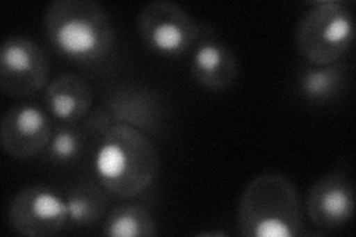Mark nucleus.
<instances>
[{
    "label": "nucleus",
    "mask_w": 356,
    "mask_h": 237,
    "mask_svg": "<svg viewBox=\"0 0 356 237\" xmlns=\"http://www.w3.org/2000/svg\"><path fill=\"white\" fill-rule=\"evenodd\" d=\"M158 149L147 133L116 123L102 138L94 153L98 181L119 199H134L152 187L159 175Z\"/></svg>",
    "instance_id": "1"
},
{
    "label": "nucleus",
    "mask_w": 356,
    "mask_h": 237,
    "mask_svg": "<svg viewBox=\"0 0 356 237\" xmlns=\"http://www.w3.org/2000/svg\"><path fill=\"white\" fill-rule=\"evenodd\" d=\"M43 30L51 47L76 64H99L115 49L113 24L94 0H54L44 9Z\"/></svg>",
    "instance_id": "2"
},
{
    "label": "nucleus",
    "mask_w": 356,
    "mask_h": 237,
    "mask_svg": "<svg viewBox=\"0 0 356 237\" xmlns=\"http://www.w3.org/2000/svg\"><path fill=\"white\" fill-rule=\"evenodd\" d=\"M303 208L298 191L281 174L254 177L238 206V230L245 237H296L303 234Z\"/></svg>",
    "instance_id": "3"
},
{
    "label": "nucleus",
    "mask_w": 356,
    "mask_h": 237,
    "mask_svg": "<svg viewBox=\"0 0 356 237\" xmlns=\"http://www.w3.org/2000/svg\"><path fill=\"white\" fill-rule=\"evenodd\" d=\"M355 39L352 10L341 0H315L300 17L296 47L309 65H330L344 58Z\"/></svg>",
    "instance_id": "4"
},
{
    "label": "nucleus",
    "mask_w": 356,
    "mask_h": 237,
    "mask_svg": "<svg viewBox=\"0 0 356 237\" xmlns=\"http://www.w3.org/2000/svg\"><path fill=\"white\" fill-rule=\"evenodd\" d=\"M137 30L150 51L168 58L192 52L202 38L199 22L168 0H154L144 6L137 17Z\"/></svg>",
    "instance_id": "5"
},
{
    "label": "nucleus",
    "mask_w": 356,
    "mask_h": 237,
    "mask_svg": "<svg viewBox=\"0 0 356 237\" xmlns=\"http://www.w3.org/2000/svg\"><path fill=\"white\" fill-rule=\"evenodd\" d=\"M10 230L26 237H48L63 231L69 224L65 199L42 184L22 187L8 206Z\"/></svg>",
    "instance_id": "6"
},
{
    "label": "nucleus",
    "mask_w": 356,
    "mask_h": 237,
    "mask_svg": "<svg viewBox=\"0 0 356 237\" xmlns=\"http://www.w3.org/2000/svg\"><path fill=\"white\" fill-rule=\"evenodd\" d=\"M49 60L39 44L26 36H9L0 47V88L14 97H30L47 88Z\"/></svg>",
    "instance_id": "7"
},
{
    "label": "nucleus",
    "mask_w": 356,
    "mask_h": 237,
    "mask_svg": "<svg viewBox=\"0 0 356 237\" xmlns=\"http://www.w3.org/2000/svg\"><path fill=\"white\" fill-rule=\"evenodd\" d=\"M54 128L48 110L22 103L10 107L0 122V141L3 150L15 159H31L47 147Z\"/></svg>",
    "instance_id": "8"
},
{
    "label": "nucleus",
    "mask_w": 356,
    "mask_h": 237,
    "mask_svg": "<svg viewBox=\"0 0 356 237\" xmlns=\"http://www.w3.org/2000/svg\"><path fill=\"white\" fill-rule=\"evenodd\" d=\"M305 209L310 222L322 230L346 225L355 212V191L344 169L321 177L307 191Z\"/></svg>",
    "instance_id": "9"
},
{
    "label": "nucleus",
    "mask_w": 356,
    "mask_h": 237,
    "mask_svg": "<svg viewBox=\"0 0 356 237\" xmlns=\"http://www.w3.org/2000/svg\"><path fill=\"white\" fill-rule=\"evenodd\" d=\"M191 74L208 91H225L239 76L238 56L222 40L200 38L191 52Z\"/></svg>",
    "instance_id": "10"
},
{
    "label": "nucleus",
    "mask_w": 356,
    "mask_h": 237,
    "mask_svg": "<svg viewBox=\"0 0 356 237\" xmlns=\"http://www.w3.org/2000/svg\"><path fill=\"white\" fill-rule=\"evenodd\" d=\"M104 107L115 123L136 128L144 133H156L163 122L159 95L146 86H120L107 97Z\"/></svg>",
    "instance_id": "11"
},
{
    "label": "nucleus",
    "mask_w": 356,
    "mask_h": 237,
    "mask_svg": "<svg viewBox=\"0 0 356 237\" xmlns=\"http://www.w3.org/2000/svg\"><path fill=\"white\" fill-rule=\"evenodd\" d=\"M94 92L86 79L76 73H63L44 88V106L63 125H76L92 108Z\"/></svg>",
    "instance_id": "12"
},
{
    "label": "nucleus",
    "mask_w": 356,
    "mask_h": 237,
    "mask_svg": "<svg viewBox=\"0 0 356 237\" xmlns=\"http://www.w3.org/2000/svg\"><path fill=\"white\" fill-rule=\"evenodd\" d=\"M348 77L349 69L341 61L330 65H309L300 73L297 89L309 103L325 104L343 92Z\"/></svg>",
    "instance_id": "13"
},
{
    "label": "nucleus",
    "mask_w": 356,
    "mask_h": 237,
    "mask_svg": "<svg viewBox=\"0 0 356 237\" xmlns=\"http://www.w3.org/2000/svg\"><path fill=\"white\" fill-rule=\"evenodd\" d=\"M108 191L99 181H82L72 186L64 196L69 224L74 227H89L106 215Z\"/></svg>",
    "instance_id": "14"
},
{
    "label": "nucleus",
    "mask_w": 356,
    "mask_h": 237,
    "mask_svg": "<svg viewBox=\"0 0 356 237\" xmlns=\"http://www.w3.org/2000/svg\"><path fill=\"white\" fill-rule=\"evenodd\" d=\"M102 234L108 237H152L158 234V225L143 205L124 203L106 217Z\"/></svg>",
    "instance_id": "15"
},
{
    "label": "nucleus",
    "mask_w": 356,
    "mask_h": 237,
    "mask_svg": "<svg viewBox=\"0 0 356 237\" xmlns=\"http://www.w3.org/2000/svg\"><path fill=\"white\" fill-rule=\"evenodd\" d=\"M88 132L83 126L63 125L54 129L47 147L48 161L54 165H69L79 159L86 142Z\"/></svg>",
    "instance_id": "16"
},
{
    "label": "nucleus",
    "mask_w": 356,
    "mask_h": 237,
    "mask_svg": "<svg viewBox=\"0 0 356 237\" xmlns=\"http://www.w3.org/2000/svg\"><path fill=\"white\" fill-rule=\"evenodd\" d=\"M116 123L111 117V115L108 113V110L103 106L97 108L95 111L89 113V115L85 117V123H83V129L88 132V135H92V137L102 138L103 135L111 128L115 126Z\"/></svg>",
    "instance_id": "17"
}]
</instances>
